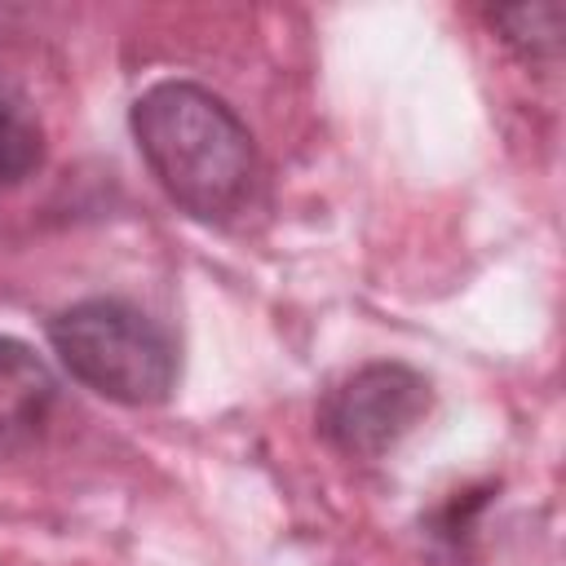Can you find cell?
Here are the masks:
<instances>
[{"instance_id":"1","label":"cell","mask_w":566,"mask_h":566,"mask_svg":"<svg viewBox=\"0 0 566 566\" xmlns=\"http://www.w3.org/2000/svg\"><path fill=\"white\" fill-rule=\"evenodd\" d=\"M128 128L150 177L181 212L230 221L252 203L261 177L256 142L212 88L159 80L133 102Z\"/></svg>"},{"instance_id":"2","label":"cell","mask_w":566,"mask_h":566,"mask_svg":"<svg viewBox=\"0 0 566 566\" xmlns=\"http://www.w3.org/2000/svg\"><path fill=\"white\" fill-rule=\"evenodd\" d=\"M49 345L80 385L124 407H155L177 385L172 332L115 296H93L53 314Z\"/></svg>"},{"instance_id":"3","label":"cell","mask_w":566,"mask_h":566,"mask_svg":"<svg viewBox=\"0 0 566 566\" xmlns=\"http://www.w3.org/2000/svg\"><path fill=\"white\" fill-rule=\"evenodd\" d=\"M433 407L429 380L407 363H363L340 376L318 402L323 438L354 455L371 460L394 451Z\"/></svg>"},{"instance_id":"4","label":"cell","mask_w":566,"mask_h":566,"mask_svg":"<svg viewBox=\"0 0 566 566\" xmlns=\"http://www.w3.org/2000/svg\"><path fill=\"white\" fill-rule=\"evenodd\" d=\"M53 398L57 380L49 363L27 340L0 336V455L22 451L40 433Z\"/></svg>"},{"instance_id":"5","label":"cell","mask_w":566,"mask_h":566,"mask_svg":"<svg viewBox=\"0 0 566 566\" xmlns=\"http://www.w3.org/2000/svg\"><path fill=\"white\" fill-rule=\"evenodd\" d=\"M44 159V133L18 93L0 80V186H18Z\"/></svg>"},{"instance_id":"6","label":"cell","mask_w":566,"mask_h":566,"mask_svg":"<svg viewBox=\"0 0 566 566\" xmlns=\"http://www.w3.org/2000/svg\"><path fill=\"white\" fill-rule=\"evenodd\" d=\"M562 4H522V9H495L491 22L504 27V40L522 53H553L562 40Z\"/></svg>"}]
</instances>
